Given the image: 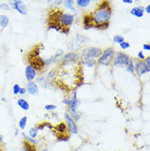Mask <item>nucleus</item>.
Instances as JSON below:
<instances>
[{"mask_svg": "<svg viewBox=\"0 0 150 151\" xmlns=\"http://www.w3.org/2000/svg\"><path fill=\"white\" fill-rule=\"evenodd\" d=\"M53 80L49 85L58 88L64 93L72 94L83 86L84 73L83 65L78 62H57Z\"/></svg>", "mask_w": 150, "mask_h": 151, "instance_id": "obj_1", "label": "nucleus"}, {"mask_svg": "<svg viewBox=\"0 0 150 151\" xmlns=\"http://www.w3.org/2000/svg\"><path fill=\"white\" fill-rule=\"evenodd\" d=\"M75 15L66 12L60 8H49L47 15V30H54L61 34L67 35L70 28L75 22Z\"/></svg>", "mask_w": 150, "mask_h": 151, "instance_id": "obj_2", "label": "nucleus"}, {"mask_svg": "<svg viewBox=\"0 0 150 151\" xmlns=\"http://www.w3.org/2000/svg\"><path fill=\"white\" fill-rule=\"evenodd\" d=\"M90 13L94 22V29L98 30L108 29L113 16V7L110 0H101Z\"/></svg>", "mask_w": 150, "mask_h": 151, "instance_id": "obj_3", "label": "nucleus"}, {"mask_svg": "<svg viewBox=\"0 0 150 151\" xmlns=\"http://www.w3.org/2000/svg\"><path fill=\"white\" fill-rule=\"evenodd\" d=\"M44 49V44L39 43L37 45H34L26 55V60L28 65L33 67L37 72H44L45 68H47V65L45 63V58L40 56L41 52Z\"/></svg>", "mask_w": 150, "mask_h": 151, "instance_id": "obj_4", "label": "nucleus"}, {"mask_svg": "<svg viewBox=\"0 0 150 151\" xmlns=\"http://www.w3.org/2000/svg\"><path fill=\"white\" fill-rule=\"evenodd\" d=\"M116 54V51L113 47L106 48L104 50H103L101 56L96 60L98 65H103L105 67H109L113 63V61L114 59V57Z\"/></svg>", "mask_w": 150, "mask_h": 151, "instance_id": "obj_5", "label": "nucleus"}, {"mask_svg": "<svg viewBox=\"0 0 150 151\" xmlns=\"http://www.w3.org/2000/svg\"><path fill=\"white\" fill-rule=\"evenodd\" d=\"M53 132L57 135V141H67L70 139V133L65 122H60L53 127Z\"/></svg>", "mask_w": 150, "mask_h": 151, "instance_id": "obj_6", "label": "nucleus"}, {"mask_svg": "<svg viewBox=\"0 0 150 151\" xmlns=\"http://www.w3.org/2000/svg\"><path fill=\"white\" fill-rule=\"evenodd\" d=\"M130 59H131V57L128 54L121 51H118V52H116L112 65L116 68H125L129 63Z\"/></svg>", "mask_w": 150, "mask_h": 151, "instance_id": "obj_7", "label": "nucleus"}, {"mask_svg": "<svg viewBox=\"0 0 150 151\" xmlns=\"http://www.w3.org/2000/svg\"><path fill=\"white\" fill-rule=\"evenodd\" d=\"M103 53V49L98 47H87L82 50L81 58H92V59H98L101 56Z\"/></svg>", "mask_w": 150, "mask_h": 151, "instance_id": "obj_8", "label": "nucleus"}, {"mask_svg": "<svg viewBox=\"0 0 150 151\" xmlns=\"http://www.w3.org/2000/svg\"><path fill=\"white\" fill-rule=\"evenodd\" d=\"M8 4L10 6V8L17 12L21 15H27L28 8L22 0H8Z\"/></svg>", "mask_w": 150, "mask_h": 151, "instance_id": "obj_9", "label": "nucleus"}, {"mask_svg": "<svg viewBox=\"0 0 150 151\" xmlns=\"http://www.w3.org/2000/svg\"><path fill=\"white\" fill-rule=\"evenodd\" d=\"M135 72L139 77H141L144 74L149 72L150 68H147L146 65L144 64V61L139 60L138 58L135 59Z\"/></svg>", "mask_w": 150, "mask_h": 151, "instance_id": "obj_10", "label": "nucleus"}, {"mask_svg": "<svg viewBox=\"0 0 150 151\" xmlns=\"http://www.w3.org/2000/svg\"><path fill=\"white\" fill-rule=\"evenodd\" d=\"M65 121H66V124L67 126L68 131L72 133V134H77L79 131H78V127L76 126L75 120L68 114L67 113H65Z\"/></svg>", "mask_w": 150, "mask_h": 151, "instance_id": "obj_11", "label": "nucleus"}, {"mask_svg": "<svg viewBox=\"0 0 150 151\" xmlns=\"http://www.w3.org/2000/svg\"><path fill=\"white\" fill-rule=\"evenodd\" d=\"M82 27L85 30H90V29H94V22L91 13H85L84 14L82 17Z\"/></svg>", "mask_w": 150, "mask_h": 151, "instance_id": "obj_12", "label": "nucleus"}, {"mask_svg": "<svg viewBox=\"0 0 150 151\" xmlns=\"http://www.w3.org/2000/svg\"><path fill=\"white\" fill-rule=\"evenodd\" d=\"M59 60L64 62H78L80 61V55L77 52H68L63 54Z\"/></svg>", "mask_w": 150, "mask_h": 151, "instance_id": "obj_13", "label": "nucleus"}, {"mask_svg": "<svg viewBox=\"0 0 150 151\" xmlns=\"http://www.w3.org/2000/svg\"><path fill=\"white\" fill-rule=\"evenodd\" d=\"M36 76H37V72L35 71V69L30 65H27L25 68V76L27 81H34L36 78Z\"/></svg>", "mask_w": 150, "mask_h": 151, "instance_id": "obj_14", "label": "nucleus"}, {"mask_svg": "<svg viewBox=\"0 0 150 151\" xmlns=\"http://www.w3.org/2000/svg\"><path fill=\"white\" fill-rule=\"evenodd\" d=\"M27 92L31 95H37L39 94V86L38 84H36L35 81H28L27 84Z\"/></svg>", "mask_w": 150, "mask_h": 151, "instance_id": "obj_15", "label": "nucleus"}, {"mask_svg": "<svg viewBox=\"0 0 150 151\" xmlns=\"http://www.w3.org/2000/svg\"><path fill=\"white\" fill-rule=\"evenodd\" d=\"M62 103L63 104H66L67 106V108H70V109H77L78 107L80 104V101L79 99H64L62 100Z\"/></svg>", "mask_w": 150, "mask_h": 151, "instance_id": "obj_16", "label": "nucleus"}, {"mask_svg": "<svg viewBox=\"0 0 150 151\" xmlns=\"http://www.w3.org/2000/svg\"><path fill=\"white\" fill-rule=\"evenodd\" d=\"M131 14L133 17H137V18H141L144 17V8L142 6L134 7L131 10Z\"/></svg>", "mask_w": 150, "mask_h": 151, "instance_id": "obj_17", "label": "nucleus"}, {"mask_svg": "<svg viewBox=\"0 0 150 151\" xmlns=\"http://www.w3.org/2000/svg\"><path fill=\"white\" fill-rule=\"evenodd\" d=\"M23 151H37L36 145L31 143L28 140H24L22 142Z\"/></svg>", "mask_w": 150, "mask_h": 151, "instance_id": "obj_18", "label": "nucleus"}, {"mask_svg": "<svg viewBox=\"0 0 150 151\" xmlns=\"http://www.w3.org/2000/svg\"><path fill=\"white\" fill-rule=\"evenodd\" d=\"M80 63L81 64L86 66L87 68H94V66L97 65L96 59H92V58H85L80 57Z\"/></svg>", "mask_w": 150, "mask_h": 151, "instance_id": "obj_19", "label": "nucleus"}, {"mask_svg": "<svg viewBox=\"0 0 150 151\" xmlns=\"http://www.w3.org/2000/svg\"><path fill=\"white\" fill-rule=\"evenodd\" d=\"M35 82H36V84H39L44 89H48V87H49V83H48L47 78L44 76H40L36 77V81Z\"/></svg>", "mask_w": 150, "mask_h": 151, "instance_id": "obj_20", "label": "nucleus"}, {"mask_svg": "<svg viewBox=\"0 0 150 151\" xmlns=\"http://www.w3.org/2000/svg\"><path fill=\"white\" fill-rule=\"evenodd\" d=\"M17 104V105H18L22 109L24 110V111H28V110L30 109V104H29V103L27 102L25 99H18Z\"/></svg>", "mask_w": 150, "mask_h": 151, "instance_id": "obj_21", "label": "nucleus"}, {"mask_svg": "<svg viewBox=\"0 0 150 151\" xmlns=\"http://www.w3.org/2000/svg\"><path fill=\"white\" fill-rule=\"evenodd\" d=\"M67 112L68 114L71 116L75 121H79L80 119V113L77 111V109H70V108H67Z\"/></svg>", "mask_w": 150, "mask_h": 151, "instance_id": "obj_22", "label": "nucleus"}, {"mask_svg": "<svg viewBox=\"0 0 150 151\" xmlns=\"http://www.w3.org/2000/svg\"><path fill=\"white\" fill-rule=\"evenodd\" d=\"M62 3H63V6L67 9L70 10L74 13L76 12V9L74 6V0H63Z\"/></svg>", "mask_w": 150, "mask_h": 151, "instance_id": "obj_23", "label": "nucleus"}, {"mask_svg": "<svg viewBox=\"0 0 150 151\" xmlns=\"http://www.w3.org/2000/svg\"><path fill=\"white\" fill-rule=\"evenodd\" d=\"M10 22V20L8 18L7 15H1L0 16V27L2 29H5L8 27Z\"/></svg>", "mask_w": 150, "mask_h": 151, "instance_id": "obj_24", "label": "nucleus"}, {"mask_svg": "<svg viewBox=\"0 0 150 151\" xmlns=\"http://www.w3.org/2000/svg\"><path fill=\"white\" fill-rule=\"evenodd\" d=\"M75 41L78 42L80 45H82V44H86L87 42L90 41V39L84 35L77 33L75 35Z\"/></svg>", "mask_w": 150, "mask_h": 151, "instance_id": "obj_25", "label": "nucleus"}, {"mask_svg": "<svg viewBox=\"0 0 150 151\" xmlns=\"http://www.w3.org/2000/svg\"><path fill=\"white\" fill-rule=\"evenodd\" d=\"M125 68H126V71L127 72H130L131 74L135 73V59L133 58H131V59L129 61V63Z\"/></svg>", "mask_w": 150, "mask_h": 151, "instance_id": "obj_26", "label": "nucleus"}, {"mask_svg": "<svg viewBox=\"0 0 150 151\" xmlns=\"http://www.w3.org/2000/svg\"><path fill=\"white\" fill-rule=\"evenodd\" d=\"M63 0H47V4L50 8H58L62 4Z\"/></svg>", "mask_w": 150, "mask_h": 151, "instance_id": "obj_27", "label": "nucleus"}, {"mask_svg": "<svg viewBox=\"0 0 150 151\" xmlns=\"http://www.w3.org/2000/svg\"><path fill=\"white\" fill-rule=\"evenodd\" d=\"M76 5L80 8H87L88 6H90L91 0H76Z\"/></svg>", "mask_w": 150, "mask_h": 151, "instance_id": "obj_28", "label": "nucleus"}, {"mask_svg": "<svg viewBox=\"0 0 150 151\" xmlns=\"http://www.w3.org/2000/svg\"><path fill=\"white\" fill-rule=\"evenodd\" d=\"M68 48L70 49H72V50H78L79 49H80V45L75 40H72V41L70 42Z\"/></svg>", "mask_w": 150, "mask_h": 151, "instance_id": "obj_29", "label": "nucleus"}, {"mask_svg": "<svg viewBox=\"0 0 150 151\" xmlns=\"http://www.w3.org/2000/svg\"><path fill=\"white\" fill-rule=\"evenodd\" d=\"M27 117H22L21 119H20V121H19L18 126L20 129H22V130H24V129L26 128V127H27Z\"/></svg>", "mask_w": 150, "mask_h": 151, "instance_id": "obj_30", "label": "nucleus"}, {"mask_svg": "<svg viewBox=\"0 0 150 151\" xmlns=\"http://www.w3.org/2000/svg\"><path fill=\"white\" fill-rule=\"evenodd\" d=\"M38 132H39V130H38V128L36 127H31V128L29 130V136L34 139V138L38 136Z\"/></svg>", "mask_w": 150, "mask_h": 151, "instance_id": "obj_31", "label": "nucleus"}, {"mask_svg": "<svg viewBox=\"0 0 150 151\" xmlns=\"http://www.w3.org/2000/svg\"><path fill=\"white\" fill-rule=\"evenodd\" d=\"M125 41V38L122 35H116L113 36V42L116 43V44H118L120 45L121 42Z\"/></svg>", "mask_w": 150, "mask_h": 151, "instance_id": "obj_32", "label": "nucleus"}, {"mask_svg": "<svg viewBox=\"0 0 150 151\" xmlns=\"http://www.w3.org/2000/svg\"><path fill=\"white\" fill-rule=\"evenodd\" d=\"M119 45H120L121 49H123V50H126V49H129V48L131 47V44L127 41H123V42H121Z\"/></svg>", "mask_w": 150, "mask_h": 151, "instance_id": "obj_33", "label": "nucleus"}, {"mask_svg": "<svg viewBox=\"0 0 150 151\" xmlns=\"http://www.w3.org/2000/svg\"><path fill=\"white\" fill-rule=\"evenodd\" d=\"M22 135H23V136H24V138H25V140H28V141H30V142L34 144V145H36V144L38 143L37 141L34 140V138H31V137H30L29 136H27V134H26V133H22Z\"/></svg>", "mask_w": 150, "mask_h": 151, "instance_id": "obj_34", "label": "nucleus"}, {"mask_svg": "<svg viewBox=\"0 0 150 151\" xmlns=\"http://www.w3.org/2000/svg\"><path fill=\"white\" fill-rule=\"evenodd\" d=\"M10 6L8 4H0V10L3 11H10Z\"/></svg>", "mask_w": 150, "mask_h": 151, "instance_id": "obj_35", "label": "nucleus"}, {"mask_svg": "<svg viewBox=\"0 0 150 151\" xmlns=\"http://www.w3.org/2000/svg\"><path fill=\"white\" fill-rule=\"evenodd\" d=\"M20 88H21V86H19L18 84H15V85L13 86V87H12V92H13V94H15V95L18 94Z\"/></svg>", "mask_w": 150, "mask_h": 151, "instance_id": "obj_36", "label": "nucleus"}, {"mask_svg": "<svg viewBox=\"0 0 150 151\" xmlns=\"http://www.w3.org/2000/svg\"><path fill=\"white\" fill-rule=\"evenodd\" d=\"M44 109L47 111H53L57 109V106L54 104H47L44 106Z\"/></svg>", "mask_w": 150, "mask_h": 151, "instance_id": "obj_37", "label": "nucleus"}, {"mask_svg": "<svg viewBox=\"0 0 150 151\" xmlns=\"http://www.w3.org/2000/svg\"><path fill=\"white\" fill-rule=\"evenodd\" d=\"M137 56H138V59L139 60H144V58H145V56H144V52L143 51H139L138 54H137Z\"/></svg>", "mask_w": 150, "mask_h": 151, "instance_id": "obj_38", "label": "nucleus"}, {"mask_svg": "<svg viewBox=\"0 0 150 151\" xmlns=\"http://www.w3.org/2000/svg\"><path fill=\"white\" fill-rule=\"evenodd\" d=\"M144 64L146 65V67L148 68H150V57L148 56V58H145L144 60Z\"/></svg>", "mask_w": 150, "mask_h": 151, "instance_id": "obj_39", "label": "nucleus"}, {"mask_svg": "<svg viewBox=\"0 0 150 151\" xmlns=\"http://www.w3.org/2000/svg\"><path fill=\"white\" fill-rule=\"evenodd\" d=\"M26 93H27V89L24 88V87H21V88H20V91H19V94L24 95Z\"/></svg>", "mask_w": 150, "mask_h": 151, "instance_id": "obj_40", "label": "nucleus"}, {"mask_svg": "<svg viewBox=\"0 0 150 151\" xmlns=\"http://www.w3.org/2000/svg\"><path fill=\"white\" fill-rule=\"evenodd\" d=\"M143 49L146 51H150V45L149 44H144L143 45Z\"/></svg>", "mask_w": 150, "mask_h": 151, "instance_id": "obj_41", "label": "nucleus"}, {"mask_svg": "<svg viewBox=\"0 0 150 151\" xmlns=\"http://www.w3.org/2000/svg\"><path fill=\"white\" fill-rule=\"evenodd\" d=\"M0 148H4V137L2 135H0Z\"/></svg>", "mask_w": 150, "mask_h": 151, "instance_id": "obj_42", "label": "nucleus"}, {"mask_svg": "<svg viewBox=\"0 0 150 151\" xmlns=\"http://www.w3.org/2000/svg\"><path fill=\"white\" fill-rule=\"evenodd\" d=\"M144 12L148 13V14H149L150 13V4H148L146 7L144 8Z\"/></svg>", "mask_w": 150, "mask_h": 151, "instance_id": "obj_43", "label": "nucleus"}, {"mask_svg": "<svg viewBox=\"0 0 150 151\" xmlns=\"http://www.w3.org/2000/svg\"><path fill=\"white\" fill-rule=\"evenodd\" d=\"M122 2H123L124 4H133V0H121Z\"/></svg>", "mask_w": 150, "mask_h": 151, "instance_id": "obj_44", "label": "nucleus"}, {"mask_svg": "<svg viewBox=\"0 0 150 151\" xmlns=\"http://www.w3.org/2000/svg\"><path fill=\"white\" fill-rule=\"evenodd\" d=\"M17 134H18V130H17V131H16V133H15V136H17Z\"/></svg>", "mask_w": 150, "mask_h": 151, "instance_id": "obj_45", "label": "nucleus"}, {"mask_svg": "<svg viewBox=\"0 0 150 151\" xmlns=\"http://www.w3.org/2000/svg\"><path fill=\"white\" fill-rule=\"evenodd\" d=\"M2 100H3L4 102H6V101H7V99H5V98H3V99H2Z\"/></svg>", "mask_w": 150, "mask_h": 151, "instance_id": "obj_46", "label": "nucleus"}, {"mask_svg": "<svg viewBox=\"0 0 150 151\" xmlns=\"http://www.w3.org/2000/svg\"><path fill=\"white\" fill-rule=\"evenodd\" d=\"M0 151H5L4 150V148H0Z\"/></svg>", "mask_w": 150, "mask_h": 151, "instance_id": "obj_47", "label": "nucleus"}, {"mask_svg": "<svg viewBox=\"0 0 150 151\" xmlns=\"http://www.w3.org/2000/svg\"><path fill=\"white\" fill-rule=\"evenodd\" d=\"M40 151H49V150H42Z\"/></svg>", "mask_w": 150, "mask_h": 151, "instance_id": "obj_48", "label": "nucleus"}, {"mask_svg": "<svg viewBox=\"0 0 150 151\" xmlns=\"http://www.w3.org/2000/svg\"><path fill=\"white\" fill-rule=\"evenodd\" d=\"M133 1H135V2H139V0H133Z\"/></svg>", "mask_w": 150, "mask_h": 151, "instance_id": "obj_49", "label": "nucleus"}, {"mask_svg": "<svg viewBox=\"0 0 150 151\" xmlns=\"http://www.w3.org/2000/svg\"><path fill=\"white\" fill-rule=\"evenodd\" d=\"M91 1H92V0H91ZM93 1H94V2H98V0H93Z\"/></svg>", "mask_w": 150, "mask_h": 151, "instance_id": "obj_50", "label": "nucleus"}, {"mask_svg": "<svg viewBox=\"0 0 150 151\" xmlns=\"http://www.w3.org/2000/svg\"><path fill=\"white\" fill-rule=\"evenodd\" d=\"M0 16H1V13H0Z\"/></svg>", "mask_w": 150, "mask_h": 151, "instance_id": "obj_51", "label": "nucleus"}]
</instances>
